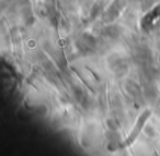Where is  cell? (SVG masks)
Wrapping results in <instances>:
<instances>
[{
    "label": "cell",
    "instance_id": "obj_1",
    "mask_svg": "<svg viewBox=\"0 0 160 156\" xmlns=\"http://www.w3.org/2000/svg\"><path fill=\"white\" fill-rule=\"evenodd\" d=\"M104 34L111 38H116L120 35V31H118V27L116 26H109L105 29Z\"/></svg>",
    "mask_w": 160,
    "mask_h": 156
}]
</instances>
